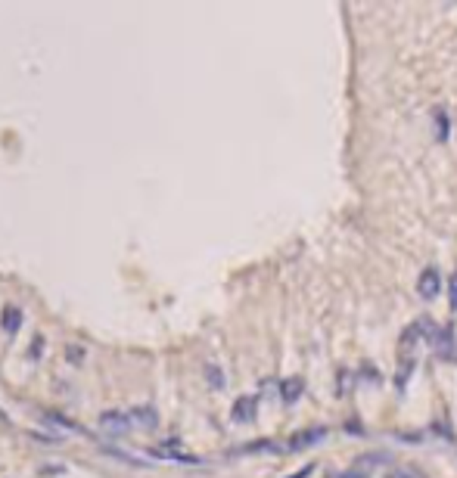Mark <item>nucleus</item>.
Here are the masks:
<instances>
[{
	"instance_id": "obj_1",
	"label": "nucleus",
	"mask_w": 457,
	"mask_h": 478,
	"mask_svg": "<svg viewBox=\"0 0 457 478\" xmlns=\"http://www.w3.org/2000/svg\"><path fill=\"white\" fill-rule=\"evenodd\" d=\"M438 292H442V273L436 267H423L417 277V295L423 301H432V298H438Z\"/></svg>"
},
{
	"instance_id": "obj_2",
	"label": "nucleus",
	"mask_w": 457,
	"mask_h": 478,
	"mask_svg": "<svg viewBox=\"0 0 457 478\" xmlns=\"http://www.w3.org/2000/svg\"><path fill=\"white\" fill-rule=\"evenodd\" d=\"M432 348H436V354L442 360H448V364H457V329L454 326H442V332L436 335Z\"/></svg>"
},
{
	"instance_id": "obj_3",
	"label": "nucleus",
	"mask_w": 457,
	"mask_h": 478,
	"mask_svg": "<svg viewBox=\"0 0 457 478\" xmlns=\"http://www.w3.org/2000/svg\"><path fill=\"white\" fill-rule=\"evenodd\" d=\"M100 428L106 435H115V438H125L128 432H131V416L128 413H119V410H109V413L100 416Z\"/></svg>"
},
{
	"instance_id": "obj_4",
	"label": "nucleus",
	"mask_w": 457,
	"mask_h": 478,
	"mask_svg": "<svg viewBox=\"0 0 457 478\" xmlns=\"http://www.w3.org/2000/svg\"><path fill=\"white\" fill-rule=\"evenodd\" d=\"M327 438V428L318 426V428H302V432H295L293 438L286 441V453H295V450H305V447H314L320 444V441Z\"/></svg>"
},
{
	"instance_id": "obj_5",
	"label": "nucleus",
	"mask_w": 457,
	"mask_h": 478,
	"mask_svg": "<svg viewBox=\"0 0 457 478\" xmlns=\"http://www.w3.org/2000/svg\"><path fill=\"white\" fill-rule=\"evenodd\" d=\"M255 416H258V397L255 395H243L233 401V407H231L233 422H255Z\"/></svg>"
},
{
	"instance_id": "obj_6",
	"label": "nucleus",
	"mask_w": 457,
	"mask_h": 478,
	"mask_svg": "<svg viewBox=\"0 0 457 478\" xmlns=\"http://www.w3.org/2000/svg\"><path fill=\"white\" fill-rule=\"evenodd\" d=\"M389 463H392V453L389 450H373V453H361V457L355 459V469H364L370 475L373 466H389Z\"/></svg>"
},
{
	"instance_id": "obj_7",
	"label": "nucleus",
	"mask_w": 457,
	"mask_h": 478,
	"mask_svg": "<svg viewBox=\"0 0 457 478\" xmlns=\"http://www.w3.org/2000/svg\"><path fill=\"white\" fill-rule=\"evenodd\" d=\"M302 395H305V379L289 376V379H283V382H280V397L286 404H295Z\"/></svg>"
},
{
	"instance_id": "obj_8",
	"label": "nucleus",
	"mask_w": 457,
	"mask_h": 478,
	"mask_svg": "<svg viewBox=\"0 0 457 478\" xmlns=\"http://www.w3.org/2000/svg\"><path fill=\"white\" fill-rule=\"evenodd\" d=\"M386 478H426V472L414 463H405V466H395L392 472H386Z\"/></svg>"
},
{
	"instance_id": "obj_9",
	"label": "nucleus",
	"mask_w": 457,
	"mask_h": 478,
	"mask_svg": "<svg viewBox=\"0 0 457 478\" xmlns=\"http://www.w3.org/2000/svg\"><path fill=\"white\" fill-rule=\"evenodd\" d=\"M131 419H137L134 426H144V428H156L159 426V419H156V413H153V410H134Z\"/></svg>"
},
{
	"instance_id": "obj_10",
	"label": "nucleus",
	"mask_w": 457,
	"mask_h": 478,
	"mask_svg": "<svg viewBox=\"0 0 457 478\" xmlns=\"http://www.w3.org/2000/svg\"><path fill=\"white\" fill-rule=\"evenodd\" d=\"M19 320H22V317L16 314V308H7V314H3V326H7L10 332H16V326H19Z\"/></svg>"
},
{
	"instance_id": "obj_11",
	"label": "nucleus",
	"mask_w": 457,
	"mask_h": 478,
	"mask_svg": "<svg viewBox=\"0 0 457 478\" xmlns=\"http://www.w3.org/2000/svg\"><path fill=\"white\" fill-rule=\"evenodd\" d=\"M206 372H208V382H212L215 388H221V385H224V376H221L218 366H206Z\"/></svg>"
},
{
	"instance_id": "obj_12",
	"label": "nucleus",
	"mask_w": 457,
	"mask_h": 478,
	"mask_svg": "<svg viewBox=\"0 0 457 478\" xmlns=\"http://www.w3.org/2000/svg\"><path fill=\"white\" fill-rule=\"evenodd\" d=\"M448 301H451V310H457V270L448 283Z\"/></svg>"
},
{
	"instance_id": "obj_13",
	"label": "nucleus",
	"mask_w": 457,
	"mask_h": 478,
	"mask_svg": "<svg viewBox=\"0 0 457 478\" xmlns=\"http://www.w3.org/2000/svg\"><path fill=\"white\" fill-rule=\"evenodd\" d=\"M448 137V118H445V112H438V140H445Z\"/></svg>"
},
{
	"instance_id": "obj_14",
	"label": "nucleus",
	"mask_w": 457,
	"mask_h": 478,
	"mask_svg": "<svg viewBox=\"0 0 457 478\" xmlns=\"http://www.w3.org/2000/svg\"><path fill=\"white\" fill-rule=\"evenodd\" d=\"M336 478H370V475L364 469H355V466H351L349 472H342V475H336Z\"/></svg>"
},
{
	"instance_id": "obj_15",
	"label": "nucleus",
	"mask_w": 457,
	"mask_h": 478,
	"mask_svg": "<svg viewBox=\"0 0 457 478\" xmlns=\"http://www.w3.org/2000/svg\"><path fill=\"white\" fill-rule=\"evenodd\" d=\"M314 469H318V466H314V463H308V466H302L299 472H293V475H289V478H308V475H311Z\"/></svg>"
}]
</instances>
